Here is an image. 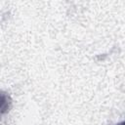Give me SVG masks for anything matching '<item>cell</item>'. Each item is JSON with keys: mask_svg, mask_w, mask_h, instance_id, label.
<instances>
[{"mask_svg": "<svg viewBox=\"0 0 125 125\" xmlns=\"http://www.w3.org/2000/svg\"><path fill=\"white\" fill-rule=\"evenodd\" d=\"M12 107V99L8 93L0 91V116L8 113Z\"/></svg>", "mask_w": 125, "mask_h": 125, "instance_id": "obj_1", "label": "cell"}, {"mask_svg": "<svg viewBox=\"0 0 125 125\" xmlns=\"http://www.w3.org/2000/svg\"><path fill=\"white\" fill-rule=\"evenodd\" d=\"M116 125H124V122H121V123H119V124H116Z\"/></svg>", "mask_w": 125, "mask_h": 125, "instance_id": "obj_2", "label": "cell"}]
</instances>
